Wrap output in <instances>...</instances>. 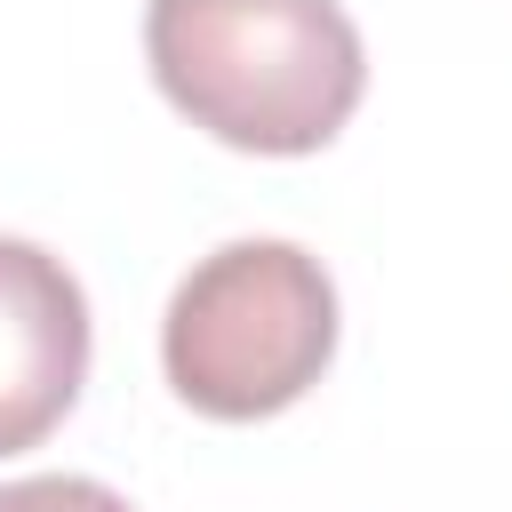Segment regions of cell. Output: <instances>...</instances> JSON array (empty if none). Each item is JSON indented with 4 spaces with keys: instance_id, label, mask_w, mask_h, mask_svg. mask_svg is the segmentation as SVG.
<instances>
[{
    "instance_id": "6da1fadb",
    "label": "cell",
    "mask_w": 512,
    "mask_h": 512,
    "mask_svg": "<svg viewBox=\"0 0 512 512\" xmlns=\"http://www.w3.org/2000/svg\"><path fill=\"white\" fill-rule=\"evenodd\" d=\"M160 96L216 144L304 160L368 96V48L344 0H144Z\"/></svg>"
},
{
    "instance_id": "7a4b0ae2",
    "label": "cell",
    "mask_w": 512,
    "mask_h": 512,
    "mask_svg": "<svg viewBox=\"0 0 512 512\" xmlns=\"http://www.w3.org/2000/svg\"><path fill=\"white\" fill-rule=\"evenodd\" d=\"M336 360V280L296 240H224L160 312L168 392L216 424L296 408Z\"/></svg>"
},
{
    "instance_id": "3957f363",
    "label": "cell",
    "mask_w": 512,
    "mask_h": 512,
    "mask_svg": "<svg viewBox=\"0 0 512 512\" xmlns=\"http://www.w3.org/2000/svg\"><path fill=\"white\" fill-rule=\"evenodd\" d=\"M88 296L64 256L0 232V456L40 448L88 384Z\"/></svg>"
},
{
    "instance_id": "277c9868",
    "label": "cell",
    "mask_w": 512,
    "mask_h": 512,
    "mask_svg": "<svg viewBox=\"0 0 512 512\" xmlns=\"http://www.w3.org/2000/svg\"><path fill=\"white\" fill-rule=\"evenodd\" d=\"M0 512H136V504L104 480H80V472H32V480L0 488Z\"/></svg>"
}]
</instances>
